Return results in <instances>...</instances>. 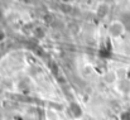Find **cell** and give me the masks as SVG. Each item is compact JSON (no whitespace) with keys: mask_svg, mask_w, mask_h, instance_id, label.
<instances>
[{"mask_svg":"<svg viewBox=\"0 0 130 120\" xmlns=\"http://www.w3.org/2000/svg\"><path fill=\"white\" fill-rule=\"evenodd\" d=\"M121 120H130V113L129 111L123 113V115H121Z\"/></svg>","mask_w":130,"mask_h":120,"instance_id":"4","label":"cell"},{"mask_svg":"<svg viewBox=\"0 0 130 120\" xmlns=\"http://www.w3.org/2000/svg\"><path fill=\"white\" fill-rule=\"evenodd\" d=\"M4 38H5V33L0 32V42H1V40H4Z\"/></svg>","mask_w":130,"mask_h":120,"instance_id":"5","label":"cell"},{"mask_svg":"<svg viewBox=\"0 0 130 120\" xmlns=\"http://www.w3.org/2000/svg\"><path fill=\"white\" fill-rule=\"evenodd\" d=\"M70 110H71V114L73 115V118L78 119V118H81V116H82V109H81V106H80L78 104L72 102V104H71V106H70Z\"/></svg>","mask_w":130,"mask_h":120,"instance_id":"2","label":"cell"},{"mask_svg":"<svg viewBox=\"0 0 130 120\" xmlns=\"http://www.w3.org/2000/svg\"><path fill=\"white\" fill-rule=\"evenodd\" d=\"M62 1H70V0H62Z\"/></svg>","mask_w":130,"mask_h":120,"instance_id":"6","label":"cell"},{"mask_svg":"<svg viewBox=\"0 0 130 120\" xmlns=\"http://www.w3.org/2000/svg\"><path fill=\"white\" fill-rule=\"evenodd\" d=\"M124 31H125V25H124V23L120 22V20L112 22V23L110 24V28H109V33H110V36L114 37V38H119V37L124 33Z\"/></svg>","mask_w":130,"mask_h":120,"instance_id":"1","label":"cell"},{"mask_svg":"<svg viewBox=\"0 0 130 120\" xmlns=\"http://www.w3.org/2000/svg\"><path fill=\"white\" fill-rule=\"evenodd\" d=\"M107 11H109V6L106 4H101L99 6V9H97V15L102 18V17H105L107 14Z\"/></svg>","mask_w":130,"mask_h":120,"instance_id":"3","label":"cell"}]
</instances>
